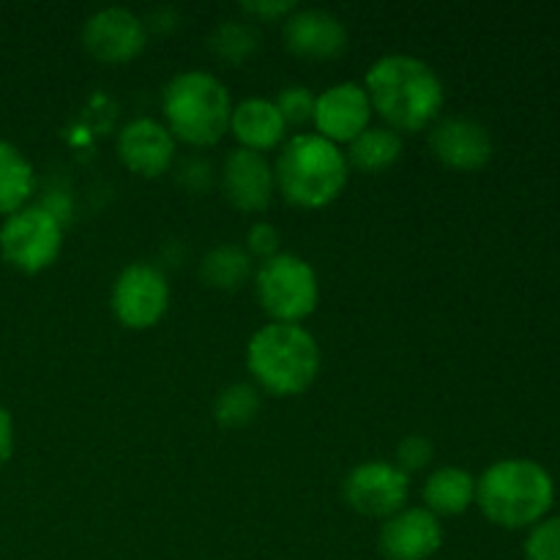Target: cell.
I'll list each match as a JSON object with an SVG mask.
<instances>
[{
    "label": "cell",
    "instance_id": "1",
    "mask_svg": "<svg viewBox=\"0 0 560 560\" xmlns=\"http://www.w3.org/2000/svg\"><path fill=\"white\" fill-rule=\"evenodd\" d=\"M372 109L397 131H421L443 107V82L430 63L413 55H386L366 71Z\"/></svg>",
    "mask_w": 560,
    "mask_h": 560
},
{
    "label": "cell",
    "instance_id": "7",
    "mask_svg": "<svg viewBox=\"0 0 560 560\" xmlns=\"http://www.w3.org/2000/svg\"><path fill=\"white\" fill-rule=\"evenodd\" d=\"M63 246V228L44 206H25L0 224V255L16 271L38 273L52 266Z\"/></svg>",
    "mask_w": 560,
    "mask_h": 560
},
{
    "label": "cell",
    "instance_id": "4",
    "mask_svg": "<svg viewBox=\"0 0 560 560\" xmlns=\"http://www.w3.org/2000/svg\"><path fill=\"white\" fill-rule=\"evenodd\" d=\"M273 180L293 206L323 208L348 184V159L326 137L295 135L279 151Z\"/></svg>",
    "mask_w": 560,
    "mask_h": 560
},
{
    "label": "cell",
    "instance_id": "26",
    "mask_svg": "<svg viewBox=\"0 0 560 560\" xmlns=\"http://www.w3.org/2000/svg\"><path fill=\"white\" fill-rule=\"evenodd\" d=\"M432 454H435V448H432V443L427 441L424 435H408L397 448V468H402L405 474H408V470L424 468L432 459Z\"/></svg>",
    "mask_w": 560,
    "mask_h": 560
},
{
    "label": "cell",
    "instance_id": "13",
    "mask_svg": "<svg viewBox=\"0 0 560 560\" xmlns=\"http://www.w3.org/2000/svg\"><path fill=\"white\" fill-rule=\"evenodd\" d=\"M430 148L446 167L479 170L492 159V137L485 124L465 115L443 118L432 126Z\"/></svg>",
    "mask_w": 560,
    "mask_h": 560
},
{
    "label": "cell",
    "instance_id": "9",
    "mask_svg": "<svg viewBox=\"0 0 560 560\" xmlns=\"http://www.w3.org/2000/svg\"><path fill=\"white\" fill-rule=\"evenodd\" d=\"M342 492L355 512L388 520L408 503L410 476L392 463H364L350 470Z\"/></svg>",
    "mask_w": 560,
    "mask_h": 560
},
{
    "label": "cell",
    "instance_id": "2",
    "mask_svg": "<svg viewBox=\"0 0 560 560\" xmlns=\"http://www.w3.org/2000/svg\"><path fill=\"white\" fill-rule=\"evenodd\" d=\"M556 501L552 476L534 459H501L476 481V503L501 528L539 525Z\"/></svg>",
    "mask_w": 560,
    "mask_h": 560
},
{
    "label": "cell",
    "instance_id": "17",
    "mask_svg": "<svg viewBox=\"0 0 560 560\" xmlns=\"http://www.w3.org/2000/svg\"><path fill=\"white\" fill-rule=\"evenodd\" d=\"M284 118L271 98H246L230 115V131L238 137L241 148L249 151H271L284 140Z\"/></svg>",
    "mask_w": 560,
    "mask_h": 560
},
{
    "label": "cell",
    "instance_id": "12",
    "mask_svg": "<svg viewBox=\"0 0 560 560\" xmlns=\"http://www.w3.org/2000/svg\"><path fill=\"white\" fill-rule=\"evenodd\" d=\"M443 545V528L430 509H402L381 528V552L388 560H427Z\"/></svg>",
    "mask_w": 560,
    "mask_h": 560
},
{
    "label": "cell",
    "instance_id": "21",
    "mask_svg": "<svg viewBox=\"0 0 560 560\" xmlns=\"http://www.w3.org/2000/svg\"><path fill=\"white\" fill-rule=\"evenodd\" d=\"M200 277L208 288L235 290L252 277V255L241 246L222 244L208 252L200 262Z\"/></svg>",
    "mask_w": 560,
    "mask_h": 560
},
{
    "label": "cell",
    "instance_id": "6",
    "mask_svg": "<svg viewBox=\"0 0 560 560\" xmlns=\"http://www.w3.org/2000/svg\"><path fill=\"white\" fill-rule=\"evenodd\" d=\"M255 288L262 310L273 317V323L304 320L315 312L317 299H320L315 268L288 252H279L260 262Z\"/></svg>",
    "mask_w": 560,
    "mask_h": 560
},
{
    "label": "cell",
    "instance_id": "22",
    "mask_svg": "<svg viewBox=\"0 0 560 560\" xmlns=\"http://www.w3.org/2000/svg\"><path fill=\"white\" fill-rule=\"evenodd\" d=\"M260 42L262 36L260 31H257V25L235 20L219 22V25L213 27L211 38H208L213 52L222 60H228V63H244V60H249L252 55L260 49Z\"/></svg>",
    "mask_w": 560,
    "mask_h": 560
},
{
    "label": "cell",
    "instance_id": "23",
    "mask_svg": "<svg viewBox=\"0 0 560 560\" xmlns=\"http://www.w3.org/2000/svg\"><path fill=\"white\" fill-rule=\"evenodd\" d=\"M260 413V388L252 383H235L219 394L213 405V416L222 427H246Z\"/></svg>",
    "mask_w": 560,
    "mask_h": 560
},
{
    "label": "cell",
    "instance_id": "29",
    "mask_svg": "<svg viewBox=\"0 0 560 560\" xmlns=\"http://www.w3.org/2000/svg\"><path fill=\"white\" fill-rule=\"evenodd\" d=\"M200 175L206 180H211V178H208V175H211V167H208V164L202 162V159H186L184 167H180V180H184V184L189 186L191 191H202V189H206V184H202V180H200Z\"/></svg>",
    "mask_w": 560,
    "mask_h": 560
},
{
    "label": "cell",
    "instance_id": "8",
    "mask_svg": "<svg viewBox=\"0 0 560 560\" xmlns=\"http://www.w3.org/2000/svg\"><path fill=\"white\" fill-rule=\"evenodd\" d=\"M170 306L167 277L151 262H131L113 284V312L124 326L148 328Z\"/></svg>",
    "mask_w": 560,
    "mask_h": 560
},
{
    "label": "cell",
    "instance_id": "5",
    "mask_svg": "<svg viewBox=\"0 0 560 560\" xmlns=\"http://www.w3.org/2000/svg\"><path fill=\"white\" fill-rule=\"evenodd\" d=\"M162 113L170 135L189 145L206 148L222 140L230 129V93L219 77L208 71H184L164 85Z\"/></svg>",
    "mask_w": 560,
    "mask_h": 560
},
{
    "label": "cell",
    "instance_id": "15",
    "mask_svg": "<svg viewBox=\"0 0 560 560\" xmlns=\"http://www.w3.org/2000/svg\"><path fill=\"white\" fill-rule=\"evenodd\" d=\"M273 170L266 156L249 148H235L228 153L222 167L224 197L241 211H262L273 197Z\"/></svg>",
    "mask_w": 560,
    "mask_h": 560
},
{
    "label": "cell",
    "instance_id": "20",
    "mask_svg": "<svg viewBox=\"0 0 560 560\" xmlns=\"http://www.w3.org/2000/svg\"><path fill=\"white\" fill-rule=\"evenodd\" d=\"M399 153H402V137L386 126H375V129L361 131L350 142V151L345 159H350L355 167L366 170V173H381L397 162Z\"/></svg>",
    "mask_w": 560,
    "mask_h": 560
},
{
    "label": "cell",
    "instance_id": "19",
    "mask_svg": "<svg viewBox=\"0 0 560 560\" xmlns=\"http://www.w3.org/2000/svg\"><path fill=\"white\" fill-rule=\"evenodd\" d=\"M36 189V173L25 153L11 142L0 140V213L11 217L31 200Z\"/></svg>",
    "mask_w": 560,
    "mask_h": 560
},
{
    "label": "cell",
    "instance_id": "16",
    "mask_svg": "<svg viewBox=\"0 0 560 560\" xmlns=\"http://www.w3.org/2000/svg\"><path fill=\"white\" fill-rule=\"evenodd\" d=\"M118 156L131 173L156 178L173 164L175 137L153 118H137L118 135Z\"/></svg>",
    "mask_w": 560,
    "mask_h": 560
},
{
    "label": "cell",
    "instance_id": "25",
    "mask_svg": "<svg viewBox=\"0 0 560 560\" xmlns=\"http://www.w3.org/2000/svg\"><path fill=\"white\" fill-rule=\"evenodd\" d=\"M315 98L312 96L310 88L304 85H290L284 88L282 93L277 96V109L279 115L284 118V124H306V120H312V115H315Z\"/></svg>",
    "mask_w": 560,
    "mask_h": 560
},
{
    "label": "cell",
    "instance_id": "14",
    "mask_svg": "<svg viewBox=\"0 0 560 560\" xmlns=\"http://www.w3.org/2000/svg\"><path fill=\"white\" fill-rule=\"evenodd\" d=\"M284 44L290 52L312 60L339 58L348 47V31L342 20L326 9H295L284 20Z\"/></svg>",
    "mask_w": 560,
    "mask_h": 560
},
{
    "label": "cell",
    "instance_id": "18",
    "mask_svg": "<svg viewBox=\"0 0 560 560\" xmlns=\"http://www.w3.org/2000/svg\"><path fill=\"white\" fill-rule=\"evenodd\" d=\"M476 501V479L463 468H438L424 485V503L432 514H463Z\"/></svg>",
    "mask_w": 560,
    "mask_h": 560
},
{
    "label": "cell",
    "instance_id": "27",
    "mask_svg": "<svg viewBox=\"0 0 560 560\" xmlns=\"http://www.w3.org/2000/svg\"><path fill=\"white\" fill-rule=\"evenodd\" d=\"M246 246H249L252 255L260 257H273L279 255V230L268 222H257L249 228V235H246Z\"/></svg>",
    "mask_w": 560,
    "mask_h": 560
},
{
    "label": "cell",
    "instance_id": "3",
    "mask_svg": "<svg viewBox=\"0 0 560 560\" xmlns=\"http://www.w3.org/2000/svg\"><path fill=\"white\" fill-rule=\"evenodd\" d=\"M246 364L262 392L293 397L315 383L320 348L299 323H268L249 339Z\"/></svg>",
    "mask_w": 560,
    "mask_h": 560
},
{
    "label": "cell",
    "instance_id": "30",
    "mask_svg": "<svg viewBox=\"0 0 560 560\" xmlns=\"http://www.w3.org/2000/svg\"><path fill=\"white\" fill-rule=\"evenodd\" d=\"M11 452H14V421L9 410L0 405V468L9 463Z\"/></svg>",
    "mask_w": 560,
    "mask_h": 560
},
{
    "label": "cell",
    "instance_id": "11",
    "mask_svg": "<svg viewBox=\"0 0 560 560\" xmlns=\"http://www.w3.org/2000/svg\"><path fill=\"white\" fill-rule=\"evenodd\" d=\"M370 96L355 82H339L315 98V120L320 137L337 142H353L361 131L370 129Z\"/></svg>",
    "mask_w": 560,
    "mask_h": 560
},
{
    "label": "cell",
    "instance_id": "28",
    "mask_svg": "<svg viewBox=\"0 0 560 560\" xmlns=\"http://www.w3.org/2000/svg\"><path fill=\"white\" fill-rule=\"evenodd\" d=\"M241 9L246 11V14H255L257 20H288L290 14H293L295 9H299V3H293V0H257V3H241Z\"/></svg>",
    "mask_w": 560,
    "mask_h": 560
},
{
    "label": "cell",
    "instance_id": "10",
    "mask_svg": "<svg viewBox=\"0 0 560 560\" xmlns=\"http://www.w3.org/2000/svg\"><path fill=\"white\" fill-rule=\"evenodd\" d=\"M82 44L102 63H126L145 49L148 25L135 11L109 5L88 16Z\"/></svg>",
    "mask_w": 560,
    "mask_h": 560
},
{
    "label": "cell",
    "instance_id": "24",
    "mask_svg": "<svg viewBox=\"0 0 560 560\" xmlns=\"http://www.w3.org/2000/svg\"><path fill=\"white\" fill-rule=\"evenodd\" d=\"M525 560H560V517L534 525L525 541Z\"/></svg>",
    "mask_w": 560,
    "mask_h": 560
}]
</instances>
